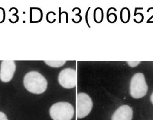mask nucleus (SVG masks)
Here are the masks:
<instances>
[{
	"instance_id": "f257e3e1",
	"label": "nucleus",
	"mask_w": 153,
	"mask_h": 120,
	"mask_svg": "<svg viewBox=\"0 0 153 120\" xmlns=\"http://www.w3.org/2000/svg\"><path fill=\"white\" fill-rule=\"evenodd\" d=\"M24 86L30 93L41 94L47 89V81L39 72L32 71L26 74L24 76Z\"/></svg>"
},
{
	"instance_id": "f03ea898",
	"label": "nucleus",
	"mask_w": 153,
	"mask_h": 120,
	"mask_svg": "<svg viewBox=\"0 0 153 120\" xmlns=\"http://www.w3.org/2000/svg\"><path fill=\"white\" fill-rule=\"evenodd\" d=\"M49 113L53 120H71L74 118L75 110L69 102H59L52 105Z\"/></svg>"
},
{
	"instance_id": "7ed1b4c3",
	"label": "nucleus",
	"mask_w": 153,
	"mask_h": 120,
	"mask_svg": "<svg viewBox=\"0 0 153 120\" xmlns=\"http://www.w3.org/2000/svg\"><path fill=\"white\" fill-rule=\"evenodd\" d=\"M148 91L145 76L142 73H137L132 77L130 85V93L134 98H141L145 97Z\"/></svg>"
},
{
	"instance_id": "20e7f679",
	"label": "nucleus",
	"mask_w": 153,
	"mask_h": 120,
	"mask_svg": "<svg viewBox=\"0 0 153 120\" xmlns=\"http://www.w3.org/2000/svg\"><path fill=\"white\" fill-rule=\"evenodd\" d=\"M92 100L87 94L80 93L76 95V116L78 118H84L91 112Z\"/></svg>"
},
{
	"instance_id": "39448f33",
	"label": "nucleus",
	"mask_w": 153,
	"mask_h": 120,
	"mask_svg": "<svg viewBox=\"0 0 153 120\" xmlns=\"http://www.w3.org/2000/svg\"><path fill=\"white\" fill-rule=\"evenodd\" d=\"M58 82L65 89H72L76 85V72L74 69L65 68L59 74Z\"/></svg>"
},
{
	"instance_id": "423d86ee",
	"label": "nucleus",
	"mask_w": 153,
	"mask_h": 120,
	"mask_svg": "<svg viewBox=\"0 0 153 120\" xmlns=\"http://www.w3.org/2000/svg\"><path fill=\"white\" fill-rule=\"evenodd\" d=\"M16 70V64L13 61H3L0 68V80L4 83L11 81Z\"/></svg>"
},
{
	"instance_id": "0eeeda50",
	"label": "nucleus",
	"mask_w": 153,
	"mask_h": 120,
	"mask_svg": "<svg viewBox=\"0 0 153 120\" xmlns=\"http://www.w3.org/2000/svg\"><path fill=\"white\" fill-rule=\"evenodd\" d=\"M133 110L128 105H123L114 112L111 120H132Z\"/></svg>"
},
{
	"instance_id": "6e6552de",
	"label": "nucleus",
	"mask_w": 153,
	"mask_h": 120,
	"mask_svg": "<svg viewBox=\"0 0 153 120\" xmlns=\"http://www.w3.org/2000/svg\"><path fill=\"white\" fill-rule=\"evenodd\" d=\"M65 61H45V63L53 68H59L65 64Z\"/></svg>"
},
{
	"instance_id": "1a4fd4ad",
	"label": "nucleus",
	"mask_w": 153,
	"mask_h": 120,
	"mask_svg": "<svg viewBox=\"0 0 153 120\" xmlns=\"http://www.w3.org/2000/svg\"><path fill=\"white\" fill-rule=\"evenodd\" d=\"M130 19V10L128 9L124 8L121 10V20L123 22L126 23L128 22Z\"/></svg>"
},
{
	"instance_id": "9d476101",
	"label": "nucleus",
	"mask_w": 153,
	"mask_h": 120,
	"mask_svg": "<svg viewBox=\"0 0 153 120\" xmlns=\"http://www.w3.org/2000/svg\"><path fill=\"white\" fill-rule=\"evenodd\" d=\"M103 13L102 9L98 8L96 10H95L94 18H95V20L97 22H102L103 20Z\"/></svg>"
},
{
	"instance_id": "9b49d317",
	"label": "nucleus",
	"mask_w": 153,
	"mask_h": 120,
	"mask_svg": "<svg viewBox=\"0 0 153 120\" xmlns=\"http://www.w3.org/2000/svg\"><path fill=\"white\" fill-rule=\"evenodd\" d=\"M127 63L130 67L134 68V67L137 66L139 64H140L141 62L140 61H138V62L137 61H128V62H127Z\"/></svg>"
},
{
	"instance_id": "f8f14e48",
	"label": "nucleus",
	"mask_w": 153,
	"mask_h": 120,
	"mask_svg": "<svg viewBox=\"0 0 153 120\" xmlns=\"http://www.w3.org/2000/svg\"><path fill=\"white\" fill-rule=\"evenodd\" d=\"M0 120H8L7 116L2 112H0Z\"/></svg>"
},
{
	"instance_id": "ddd939ff",
	"label": "nucleus",
	"mask_w": 153,
	"mask_h": 120,
	"mask_svg": "<svg viewBox=\"0 0 153 120\" xmlns=\"http://www.w3.org/2000/svg\"><path fill=\"white\" fill-rule=\"evenodd\" d=\"M150 99H151V102H152V104H153V93H152L151 94V95Z\"/></svg>"
}]
</instances>
